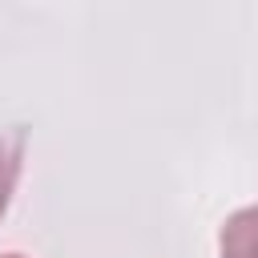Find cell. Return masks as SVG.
<instances>
[{
  "label": "cell",
  "mask_w": 258,
  "mask_h": 258,
  "mask_svg": "<svg viewBox=\"0 0 258 258\" xmlns=\"http://www.w3.org/2000/svg\"><path fill=\"white\" fill-rule=\"evenodd\" d=\"M222 258H258V206H246L226 218L218 234Z\"/></svg>",
  "instance_id": "6da1fadb"
},
{
  "label": "cell",
  "mask_w": 258,
  "mask_h": 258,
  "mask_svg": "<svg viewBox=\"0 0 258 258\" xmlns=\"http://www.w3.org/2000/svg\"><path fill=\"white\" fill-rule=\"evenodd\" d=\"M4 258H24V254H4Z\"/></svg>",
  "instance_id": "3957f363"
},
{
  "label": "cell",
  "mask_w": 258,
  "mask_h": 258,
  "mask_svg": "<svg viewBox=\"0 0 258 258\" xmlns=\"http://www.w3.org/2000/svg\"><path fill=\"white\" fill-rule=\"evenodd\" d=\"M20 165H24V133L20 129H8V133H0V218H4L8 202H12Z\"/></svg>",
  "instance_id": "7a4b0ae2"
}]
</instances>
